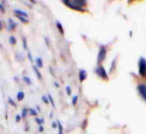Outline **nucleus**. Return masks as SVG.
I'll return each instance as SVG.
<instances>
[{
	"instance_id": "1",
	"label": "nucleus",
	"mask_w": 146,
	"mask_h": 134,
	"mask_svg": "<svg viewBox=\"0 0 146 134\" xmlns=\"http://www.w3.org/2000/svg\"><path fill=\"white\" fill-rule=\"evenodd\" d=\"M64 4H66L68 8H71L76 11H81L84 12L85 6L86 5L87 2L84 0H72V1H63Z\"/></svg>"
},
{
	"instance_id": "2",
	"label": "nucleus",
	"mask_w": 146,
	"mask_h": 134,
	"mask_svg": "<svg viewBox=\"0 0 146 134\" xmlns=\"http://www.w3.org/2000/svg\"><path fill=\"white\" fill-rule=\"evenodd\" d=\"M139 73L141 77H146V59L144 57L139 60Z\"/></svg>"
},
{
	"instance_id": "3",
	"label": "nucleus",
	"mask_w": 146,
	"mask_h": 134,
	"mask_svg": "<svg viewBox=\"0 0 146 134\" xmlns=\"http://www.w3.org/2000/svg\"><path fill=\"white\" fill-rule=\"evenodd\" d=\"M96 74L98 76H99L101 79L104 80H109V76H108V74L105 70V68L102 66V65H98L95 70Z\"/></svg>"
},
{
	"instance_id": "4",
	"label": "nucleus",
	"mask_w": 146,
	"mask_h": 134,
	"mask_svg": "<svg viewBox=\"0 0 146 134\" xmlns=\"http://www.w3.org/2000/svg\"><path fill=\"white\" fill-rule=\"evenodd\" d=\"M106 54H107V50H106V47L104 46H101L100 49H99V51L98 53V62L100 64L102 63L104 59L106 58Z\"/></svg>"
},
{
	"instance_id": "5",
	"label": "nucleus",
	"mask_w": 146,
	"mask_h": 134,
	"mask_svg": "<svg viewBox=\"0 0 146 134\" xmlns=\"http://www.w3.org/2000/svg\"><path fill=\"white\" fill-rule=\"evenodd\" d=\"M138 91L139 92V94L141 95V97L145 99L146 102V86L144 84H140L138 86Z\"/></svg>"
},
{
	"instance_id": "6",
	"label": "nucleus",
	"mask_w": 146,
	"mask_h": 134,
	"mask_svg": "<svg viewBox=\"0 0 146 134\" xmlns=\"http://www.w3.org/2000/svg\"><path fill=\"white\" fill-rule=\"evenodd\" d=\"M87 78V72L84 69L80 70L79 72V80L80 82H83Z\"/></svg>"
},
{
	"instance_id": "7",
	"label": "nucleus",
	"mask_w": 146,
	"mask_h": 134,
	"mask_svg": "<svg viewBox=\"0 0 146 134\" xmlns=\"http://www.w3.org/2000/svg\"><path fill=\"white\" fill-rule=\"evenodd\" d=\"M8 22H9V30H14L15 28V27H16V23L12 20V19H9V21H8Z\"/></svg>"
},
{
	"instance_id": "8",
	"label": "nucleus",
	"mask_w": 146,
	"mask_h": 134,
	"mask_svg": "<svg viewBox=\"0 0 146 134\" xmlns=\"http://www.w3.org/2000/svg\"><path fill=\"white\" fill-rule=\"evenodd\" d=\"M15 13L16 15H20V16H23V17H27V14L22 10H20V9H15Z\"/></svg>"
},
{
	"instance_id": "9",
	"label": "nucleus",
	"mask_w": 146,
	"mask_h": 134,
	"mask_svg": "<svg viewBox=\"0 0 146 134\" xmlns=\"http://www.w3.org/2000/svg\"><path fill=\"white\" fill-rule=\"evenodd\" d=\"M33 69L34 73L36 74V75H37V77H38V79L41 80V79H42V76H41V74L39 73V71H38V68H37L36 66H33Z\"/></svg>"
},
{
	"instance_id": "10",
	"label": "nucleus",
	"mask_w": 146,
	"mask_h": 134,
	"mask_svg": "<svg viewBox=\"0 0 146 134\" xmlns=\"http://www.w3.org/2000/svg\"><path fill=\"white\" fill-rule=\"evenodd\" d=\"M56 27L59 30V32L62 33V34H64V30H63V27H62V25L61 24V22L59 21H56Z\"/></svg>"
},
{
	"instance_id": "11",
	"label": "nucleus",
	"mask_w": 146,
	"mask_h": 134,
	"mask_svg": "<svg viewBox=\"0 0 146 134\" xmlns=\"http://www.w3.org/2000/svg\"><path fill=\"white\" fill-rule=\"evenodd\" d=\"M57 128H58V134H63V127H62V124L59 122V121H57Z\"/></svg>"
},
{
	"instance_id": "12",
	"label": "nucleus",
	"mask_w": 146,
	"mask_h": 134,
	"mask_svg": "<svg viewBox=\"0 0 146 134\" xmlns=\"http://www.w3.org/2000/svg\"><path fill=\"white\" fill-rule=\"evenodd\" d=\"M24 97H25V95H24V92H18V94H17V99H18L19 101L23 100Z\"/></svg>"
},
{
	"instance_id": "13",
	"label": "nucleus",
	"mask_w": 146,
	"mask_h": 134,
	"mask_svg": "<svg viewBox=\"0 0 146 134\" xmlns=\"http://www.w3.org/2000/svg\"><path fill=\"white\" fill-rule=\"evenodd\" d=\"M36 62H37V66H38V67H39V68H42V67H43V61H42L41 58L38 57V58L36 59Z\"/></svg>"
},
{
	"instance_id": "14",
	"label": "nucleus",
	"mask_w": 146,
	"mask_h": 134,
	"mask_svg": "<svg viewBox=\"0 0 146 134\" xmlns=\"http://www.w3.org/2000/svg\"><path fill=\"white\" fill-rule=\"evenodd\" d=\"M115 63H116V59H114V61L112 62V63H111V68H110V73H111V72H113V70L115 69Z\"/></svg>"
},
{
	"instance_id": "15",
	"label": "nucleus",
	"mask_w": 146,
	"mask_h": 134,
	"mask_svg": "<svg viewBox=\"0 0 146 134\" xmlns=\"http://www.w3.org/2000/svg\"><path fill=\"white\" fill-rule=\"evenodd\" d=\"M28 113L31 115H37V112L35 111V109H28Z\"/></svg>"
},
{
	"instance_id": "16",
	"label": "nucleus",
	"mask_w": 146,
	"mask_h": 134,
	"mask_svg": "<svg viewBox=\"0 0 146 134\" xmlns=\"http://www.w3.org/2000/svg\"><path fill=\"white\" fill-rule=\"evenodd\" d=\"M20 20H21V21H22L23 23H27L28 22V21L25 18V17H23V16H20V15H16Z\"/></svg>"
},
{
	"instance_id": "17",
	"label": "nucleus",
	"mask_w": 146,
	"mask_h": 134,
	"mask_svg": "<svg viewBox=\"0 0 146 134\" xmlns=\"http://www.w3.org/2000/svg\"><path fill=\"white\" fill-rule=\"evenodd\" d=\"M9 43H10L11 44H15L16 43L15 38L13 37V36H10V37H9Z\"/></svg>"
},
{
	"instance_id": "18",
	"label": "nucleus",
	"mask_w": 146,
	"mask_h": 134,
	"mask_svg": "<svg viewBox=\"0 0 146 134\" xmlns=\"http://www.w3.org/2000/svg\"><path fill=\"white\" fill-rule=\"evenodd\" d=\"M77 102H78V96H74L73 98V100H72V104L74 106V105L77 104Z\"/></svg>"
},
{
	"instance_id": "19",
	"label": "nucleus",
	"mask_w": 146,
	"mask_h": 134,
	"mask_svg": "<svg viewBox=\"0 0 146 134\" xmlns=\"http://www.w3.org/2000/svg\"><path fill=\"white\" fill-rule=\"evenodd\" d=\"M27 112H28V109H27V108L23 109V110H22V117H23V118H25V117L27 116Z\"/></svg>"
},
{
	"instance_id": "20",
	"label": "nucleus",
	"mask_w": 146,
	"mask_h": 134,
	"mask_svg": "<svg viewBox=\"0 0 146 134\" xmlns=\"http://www.w3.org/2000/svg\"><path fill=\"white\" fill-rule=\"evenodd\" d=\"M66 92H67V93H68V96H71L72 90H71V87H70V86H67V87H66Z\"/></svg>"
},
{
	"instance_id": "21",
	"label": "nucleus",
	"mask_w": 146,
	"mask_h": 134,
	"mask_svg": "<svg viewBox=\"0 0 146 134\" xmlns=\"http://www.w3.org/2000/svg\"><path fill=\"white\" fill-rule=\"evenodd\" d=\"M48 98H49V100H50V102L51 105H52L53 107H55V103H54V101H53V98H52V97H51L50 95H48Z\"/></svg>"
},
{
	"instance_id": "22",
	"label": "nucleus",
	"mask_w": 146,
	"mask_h": 134,
	"mask_svg": "<svg viewBox=\"0 0 146 134\" xmlns=\"http://www.w3.org/2000/svg\"><path fill=\"white\" fill-rule=\"evenodd\" d=\"M23 80H24V81H25L26 83H27V84H29V85H31V84H32L31 80H30L29 78H27V77H24V78H23Z\"/></svg>"
},
{
	"instance_id": "23",
	"label": "nucleus",
	"mask_w": 146,
	"mask_h": 134,
	"mask_svg": "<svg viewBox=\"0 0 146 134\" xmlns=\"http://www.w3.org/2000/svg\"><path fill=\"white\" fill-rule=\"evenodd\" d=\"M42 100L44 101V103H47V104L49 103V100H48V98H47L46 96H43V97H42Z\"/></svg>"
},
{
	"instance_id": "24",
	"label": "nucleus",
	"mask_w": 146,
	"mask_h": 134,
	"mask_svg": "<svg viewBox=\"0 0 146 134\" xmlns=\"http://www.w3.org/2000/svg\"><path fill=\"white\" fill-rule=\"evenodd\" d=\"M36 121H37V123H38V125H40V126H41V125L43 124V121H44V120H42V119H41V120H39V119L36 118Z\"/></svg>"
},
{
	"instance_id": "25",
	"label": "nucleus",
	"mask_w": 146,
	"mask_h": 134,
	"mask_svg": "<svg viewBox=\"0 0 146 134\" xmlns=\"http://www.w3.org/2000/svg\"><path fill=\"white\" fill-rule=\"evenodd\" d=\"M9 103H10V104H12V105H13V106H15V107L16 106V104H15V103H14V101H13V100H12V99H11L10 98H9Z\"/></svg>"
},
{
	"instance_id": "26",
	"label": "nucleus",
	"mask_w": 146,
	"mask_h": 134,
	"mask_svg": "<svg viewBox=\"0 0 146 134\" xmlns=\"http://www.w3.org/2000/svg\"><path fill=\"white\" fill-rule=\"evenodd\" d=\"M23 47L24 49H27V44H26V39L23 38Z\"/></svg>"
},
{
	"instance_id": "27",
	"label": "nucleus",
	"mask_w": 146,
	"mask_h": 134,
	"mask_svg": "<svg viewBox=\"0 0 146 134\" xmlns=\"http://www.w3.org/2000/svg\"><path fill=\"white\" fill-rule=\"evenodd\" d=\"M20 120H21V116H20V115H16V118H15V121L18 122Z\"/></svg>"
},
{
	"instance_id": "28",
	"label": "nucleus",
	"mask_w": 146,
	"mask_h": 134,
	"mask_svg": "<svg viewBox=\"0 0 146 134\" xmlns=\"http://www.w3.org/2000/svg\"><path fill=\"white\" fill-rule=\"evenodd\" d=\"M57 122H53L52 123V127H54V128H56V127H57Z\"/></svg>"
},
{
	"instance_id": "29",
	"label": "nucleus",
	"mask_w": 146,
	"mask_h": 134,
	"mask_svg": "<svg viewBox=\"0 0 146 134\" xmlns=\"http://www.w3.org/2000/svg\"><path fill=\"white\" fill-rule=\"evenodd\" d=\"M0 10H1L2 12H3V11H4V8H3V6L2 4H0Z\"/></svg>"
},
{
	"instance_id": "30",
	"label": "nucleus",
	"mask_w": 146,
	"mask_h": 134,
	"mask_svg": "<svg viewBox=\"0 0 146 134\" xmlns=\"http://www.w3.org/2000/svg\"><path fill=\"white\" fill-rule=\"evenodd\" d=\"M28 57H29V59L31 60V62H33V59H32V56H31V53H30V52H28Z\"/></svg>"
},
{
	"instance_id": "31",
	"label": "nucleus",
	"mask_w": 146,
	"mask_h": 134,
	"mask_svg": "<svg viewBox=\"0 0 146 134\" xmlns=\"http://www.w3.org/2000/svg\"><path fill=\"white\" fill-rule=\"evenodd\" d=\"M43 130H44V129H43V127L40 126V127H39V132H43Z\"/></svg>"
},
{
	"instance_id": "32",
	"label": "nucleus",
	"mask_w": 146,
	"mask_h": 134,
	"mask_svg": "<svg viewBox=\"0 0 146 134\" xmlns=\"http://www.w3.org/2000/svg\"><path fill=\"white\" fill-rule=\"evenodd\" d=\"M2 28H3V24H2V21H0V30H1Z\"/></svg>"
}]
</instances>
